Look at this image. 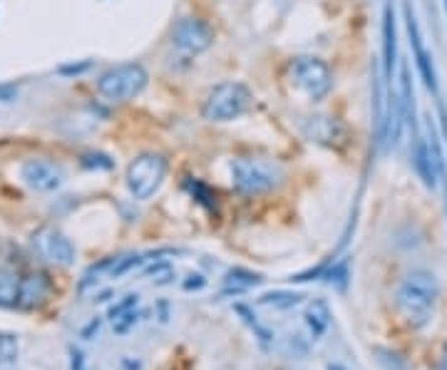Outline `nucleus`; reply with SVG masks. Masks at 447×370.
<instances>
[{
	"instance_id": "nucleus-1",
	"label": "nucleus",
	"mask_w": 447,
	"mask_h": 370,
	"mask_svg": "<svg viewBox=\"0 0 447 370\" xmlns=\"http://www.w3.org/2000/svg\"><path fill=\"white\" fill-rule=\"evenodd\" d=\"M437 301V279L430 271H413L400 281L395 291V306H398L403 321L410 328L427 326L432 308Z\"/></svg>"
},
{
	"instance_id": "nucleus-2",
	"label": "nucleus",
	"mask_w": 447,
	"mask_h": 370,
	"mask_svg": "<svg viewBox=\"0 0 447 370\" xmlns=\"http://www.w3.org/2000/svg\"><path fill=\"white\" fill-rule=\"evenodd\" d=\"M284 179V170L271 159L239 157L232 162V181L241 194H266Z\"/></svg>"
},
{
	"instance_id": "nucleus-3",
	"label": "nucleus",
	"mask_w": 447,
	"mask_h": 370,
	"mask_svg": "<svg viewBox=\"0 0 447 370\" xmlns=\"http://www.w3.org/2000/svg\"><path fill=\"white\" fill-rule=\"evenodd\" d=\"M253 105V95L244 82H221L206 95L201 115L209 122H232L246 115Z\"/></svg>"
},
{
	"instance_id": "nucleus-4",
	"label": "nucleus",
	"mask_w": 447,
	"mask_h": 370,
	"mask_svg": "<svg viewBox=\"0 0 447 370\" xmlns=\"http://www.w3.org/2000/svg\"><path fill=\"white\" fill-rule=\"evenodd\" d=\"M147 70L139 63H122L97 77V92L110 102H130L147 87Z\"/></svg>"
},
{
	"instance_id": "nucleus-5",
	"label": "nucleus",
	"mask_w": 447,
	"mask_h": 370,
	"mask_svg": "<svg viewBox=\"0 0 447 370\" xmlns=\"http://www.w3.org/2000/svg\"><path fill=\"white\" fill-rule=\"evenodd\" d=\"M167 177V159L162 154L144 152L127 167V189L139 201L149 199Z\"/></svg>"
},
{
	"instance_id": "nucleus-6",
	"label": "nucleus",
	"mask_w": 447,
	"mask_h": 370,
	"mask_svg": "<svg viewBox=\"0 0 447 370\" xmlns=\"http://www.w3.org/2000/svg\"><path fill=\"white\" fill-rule=\"evenodd\" d=\"M291 79L310 100H323L333 87L331 68L321 58H296L291 63Z\"/></svg>"
},
{
	"instance_id": "nucleus-7",
	"label": "nucleus",
	"mask_w": 447,
	"mask_h": 370,
	"mask_svg": "<svg viewBox=\"0 0 447 370\" xmlns=\"http://www.w3.org/2000/svg\"><path fill=\"white\" fill-rule=\"evenodd\" d=\"M174 48L184 50L189 55H199L214 45V30L209 23L199 20V18H182L172 30Z\"/></svg>"
},
{
	"instance_id": "nucleus-8",
	"label": "nucleus",
	"mask_w": 447,
	"mask_h": 370,
	"mask_svg": "<svg viewBox=\"0 0 447 370\" xmlns=\"http://www.w3.org/2000/svg\"><path fill=\"white\" fill-rule=\"evenodd\" d=\"M20 179L35 191H55L65 181V170L53 159H25L20 164Z\"/></svg>"
},
{
	"instance_id": "nucleus-9",
	"label": "nucleus",
	"mask_w": 447,
	"mask_h": 370,
	"mask_svg": "<svg viewBox=\"0 0 447 370\" xmlns=\"http://www.w3.org/2000/svg\"><path fill=\"white\" fill-rule=\"evenodd\" d=\"M405 25H408V35H410V48L415 53V65H417V72H420L422 82L425 87L437 95V72H435V63H432V55L430 50L425 48V40L420 35V25L415 20V13H413L410 3H405Z\"/></svg>"
},
{
	"instance_id": "nucleus-10",
	"label": "nucleus",
	"mask_w": 447,
	"mask_h": 370,
	"mask_svg": "<svg viewBox=\"0 0 447 370\" xmlns=\"http://www.w3.org/2000/svg\"><path fill=\"white\" fill-rule=\"evenodd\" d=\"M35 249L40 251L42 259H48L55 266H70L75 261V246L65 234L55 231V229H40L32 236Z\"/></svg>"
},
{
	"instance_id": "nucleus-11",
	"label": "nucleus",
	"mask_w": 447,
	"mask_h": 370,
	"mask_svg": "<svg viewBox=\"0 0 447 370\" xmlns=\"http://www.w3.org/2000/svg\"><path fill=\"white\" fill-rule=\"evenodd\" d=\"M383 72L388 79H393V68L398 63V27H395V11L393 6H385L383 13Z\"/></svg>"
},
{
	"instance_id": "nucleus-12",
	"label": "nucleus",
	"mask_w": 447,
	"mask_h": 370,
	"mask_svg": "<svg viewBox=\"0 0 447 370\" xmlns=\"http://www.w3.org/2000/svg\"><path fill=\"white\" fill-rule=\"evenodd\" d=\"M50 291V283L48 279L42 274H30L23 279L20 283V296H18V306L23 308H35L40 306L42 301H45V296H48Z\"/></svg>"
},
{
	"instance_id": "nucleus-13",
	"label": "nucleus",
	"mask_w": 447,
	"mask_h": 370,
	"mask_svg": "<svg viewBox=\"0 0 447 370\" xmlns=\"http://www.w3.org/2000/svg\"><path fill=\"white\" fill-rule=\"evenodd\" d=\"M306 137L313 142H336L343 137V127L336 122V117H310L306 122Z\"/></svg>"
},
{
	"instance_id": "nucleus-14",
	"label": "nucleus",
	"mask_w": 447,
	"mask_h": 370,
	"mask_svg": "<svg viewBox=\"0 0 447 370\" xmlns=\"http://www.w3.org/2000/svg\"><path fill=\"white\" fill-rule=\"evenodd\" d=\"M306 326H308V331H310L313 338H318V336L326 333L328 326H331V311H328L326 303L313 301L308 308H306Z\"/></svg>"
},
{
	"instance_id": "nucleus-15",
	"label": "nucleus",
	"mask_w": 447,
	"mask_h": 370,
	"mask_svg": "<svg viewBox=\"0 0 447 370\" xmlns=\"http://www.w3.org/2000/svg\"><path fill=\"white\" fill-rule=\"evenodd\" d=\"M261 283V276L246 269H232L224 279V293H244Z\"/></svg>"
},
{
	"instance_id": "nucleus-16",
	"label": "nucleus",
	"mask_w": 447,
	"mask_h": 370,
	"mask_svg": "<svg viewBox=\"0 0 447 370\" xmlns=\"http://www.w3.org/2000/svg\"><path fill=\"white\" fill-rule=\"evenodd\" d=\"M23 279L18 271L0 269V306H18V296H20Z\"/></svg>"
},
{
	"instance_id": "nucleus-17",
	"label": "nucleus",
	"mask_w": 447,
	"mask_h": 370,
	"mask_svg": "<svg viewBox=\"0 0 447 370\" xmlns=\"http://www.w3.org/2000/svg\"><path fill=\"white\" fill-rule=\"evenodd\" d=\"M18 353H20V343H18V336L0 331V368H6V365L15 363Z\"/></svg>"
},
{
	"instance_id": "nucleus-18",
	"label": "nucleus",
	"mask_w": 447,
	"mask_h": 370,
	"mask_svg": "<svg viewBox=\"0 0 447 370\" xmlns=\"http://www.w3.org/2000/svg\"><path fill=\"white\" fill-rule=\"evenodd\" d=\"M301 293H289V291H276V293H266L261 298V306H274V308H291V306H298L301 303Z\"/></svg>"
},
{
	"instance_id": "nucleus-19",
	"label": "nucleus",
	"mask_w": 447,
	"mask_h": 370,
	"mask_svg": "<svg viewBox=\"0 0 447 370\" xmlns=\"http://www.w3.org/2000/svg\"><path fill=\"white\" fill-rule=\"evenodd\" d=\"M82 164L84 167H95V170H110L112 159L107 157V154H84Z\"/></svg>"
},
{
	"instance_id": "nucleus-20",
	"label": "nucleus",
	"mask_w": 447,
	"mask_h": 370,
	"mask_svg": "<svg viewBox=\"0 0 447 370\" xmlns=\"http://www.w3.org/2000/svg\"><path fill=\"white\" fill-rule=\"evenodd\" d=\"M187 189L191 191V194L199 196V201H204V204H209L211 207V199H214V194H211L209 189H206L201 181H194V179H187Z\"/></svg>"
},
{
	"instance_id": "nucleus-21",
	"label": "nucleus",
	"mask_w": 447,
	"mask_h": 370,
	"mask_svg": "<svg viewBox=\"0 0 447 370\" xmlns=\"http://www.w3.org/2000/svg\"><path fill=\"white\" fill-rule=\"evenodd\" d=\"M328 370H346L343 365H328Z\"/></svg>"
},
{
	"instance_id": "nucleus-22",
	"label": "nucleus",
	"mask_w": 447,
	"mask_h": 370,
	"mask_svg": "<svg viewBox=\"0 0 447 370\" xmlns=\"http://www.w3.org/2000/svg\"><path fill=\"white\" fill-rule=\"evenodd\" d=\"M445 6H447V0H445Z\"/></svg>"
}]
</instances>
